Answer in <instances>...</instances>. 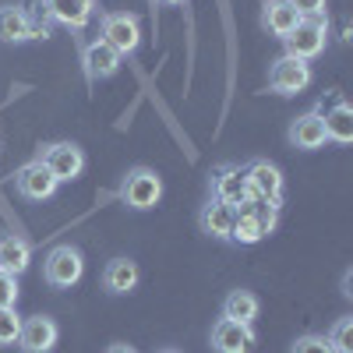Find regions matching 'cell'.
<instances>
[{"label": "cell", "instance_id": "1", "mask_svg": "<svg viewBox=\"0 0 353 353\" xmlns=\"http://www.w3.org/2000/svg\"><path fill=\"white\" fill-rule=\"evenodd\" d=\"M276 219H279V209H272L269 201L248 198L241 209H237V219H233L230 244H244V248H248V244L265 241V237L276 230Z\"/></svg>", "mask_w": 353, "mask_h": 353}, {"label": "cell", "instance_id": "2", "mask_svg": "<svg viewBox=\"0 0 353 353\" xmlns=\"http://www.w3.org/2000/svg\"><path fill=\"white\" fill-rule=\"evenodd\" d=\"M159 198H163V181H159L156 170H149V166L128 170V176L121 181V201L128 205V209L149 212V209L159 205Z\"/></svg>", "mask_w": 353, "mask_h": 353}, {"label": "cell", "instance_id": "3", "mask_svg": "<svg viewBox=\"0 0 353 353\" xmlns=\"http://www.w3.org/2000/svg\"><path fill=\"white\" fill-rule=\"evenodd\" d=\"M81 276H85V258L74 244H57L43 258V279L53 290H71Z\"/></svg>", "mask_w": 353, "mask_h": 353}, {"label": "cell", "instance_id": "4", "mask_svg": "<svg viewBox=\"0 0 353 353\" xmlns=\"http://www.w3.org/2000/svg\"><path fill=\"white\" fill-rule=\"evenodd\" d=\"M283 43H286V57L314 61V57H321L329 46V18H301V25L293 28Z\"/></svg>", "mask_w": 353, "mask_h": 353}, {"label": "cell", "instance_id": "5", "mask_svg": "<svg viewBox=\"0 0 353 353\" xmlns=\"http://www.w3.org/2000/svg\"><path fill=\"white\" fill-rule=\"evenodd\" d=\"M99 32H103L99 39L106 46H113L121 57H131L141 46V21L131 11H110V14H103Z\"/></svg>", "mask_w": 353, "mask_h": 353}, {"label": "cell", "instance_id": "6", "mask_svg": "<svg viewBox=\"0 0 353 353\" xmlns=\"http://www.w3.org/2000/svg\"><path fill=\"white\" fill-rule=\"evenodd\" d=\"M311 64L307 61H297V57H279V61L269 68V88H272V92L276 96H301L304 92V88L311 85Z\"/></svg>", "mask_w": 353, "mask_h": 353}, {"label": "cell", "instance_id": "7", "mask_svg": "<svg viewBox=\"0 0 353 353\" xmlns=\"http://www.w3.org/2000/svg\"><path fill=\"white\" fill-rule=\"evenodd\" d=\"M244 176H248V191L251 198L258 201H269L272 209L283 205V170L269 159H254L244 166Z\"/></svg>", "mask_w": 353, "mask_h": 353}, {"label": "cell", "instance_id": "8", "mask_svg": "<svg viewBox=\"0 0 353 353\" xmlns=\"http://www.w3.org/2000/svg\"><path fill=\"white\" fill-rule=\"evenodd\" d=\"M209 191H212V198L233 205V209H241V205L251 198L244 166H237V163H219V166H212V173H209Z\"/></svg>", "mask_w": 353, "mask_h": 353}, {"label": "cell", "instance_id": "9", "mask_svg": "<svg viewBox=\"0 0 353 353\" xmlns=\"http://www.w3.org/2000/svg\"><path fill=\"white\" fill-rule=\"evenodd\" d=\"M39 159H43V166L61 184L64 181H78L81 170H85V152H81V145H74V141H53V145H46Z\"/></svg>", "mask_w": 353, "mask_h": 353}, {"label": "cell", "instance_id": "10", "mask_svg": "<svg viewBox=\"0 0 353 353\" xmlns=\"http://www.w3.org/2000/svg\"><path fill=\"white\" fill-rule=\"evenodd\" d=\"M14 188L28 201H50L57 194V188H61V181H57V176L43 166V159H32V163H25L14 173Z\"/></svg>", "mask_w": 353, "mask_h": 353}, {"label": "cell", "instance_id": "11", "mask_svg": "<svg viewBox=\"0 0 353 353\" xmlns=\"http://www.w3.org/2000/svg\"><path fill=\"white\" fill-rule=\"evenodd\" d=\"M121 64H124V57L117 53L113 46H106L103 39L85 43V46H81V68H85L88 85H99V81L113 78L117 71H121Z\"/></svg>", "mask_w": 353, "mask_h": 353}, {"label": "cell", "instance_id": "12", "mask_svg": "<svg viewBox=\"0 0 353 353\" xmlns=\"http://www.w3.org/2000/svg\"><path fill=\"white\" fill-rule=\"evenodd\" d=\"M57 321L50 314H32V318H21V332H18V350L21 353H50L57 346Z\"/></svg>", "mask_w": 353, "mask_h": 353}, {"label": "cell", "instance_id": "13", "mask_svg": "<svg viewBox=\"0 0 353 353\" xmlns=\"http://www.w3.org/2000/svg\"><path fill=\"white\" fill-rule=\"evenodd\" d=\"M209 343H212L216 353H251L258 336H254V325H241V321L219 318L209 332Z\"/></svg>", "mask_w": 353, "mask_h": 353}, {"label": "cell", "instance_id": "14", "mask_svg": "<svg viewBox=\"0 0 353 353\" xmlns=\"http://www.w3.org/2000/svg\"><path fill=\"white\" fill-rule=\"evenodd\" d=\"M286 138H290L293 149H301V152H314V149H321V145L329 141L325 124H321V113H318V110H307V113H301V117H293Z\"/></svg>", "mask_w": 353, "mask_h": 353}, {"label": "cell", "instance_id": "15", "mask_svg": "<svg viewBox=\"0 0 353 353\" xmlns=\"http://www.w3.org/2000/svg\"><path fill=\"white\" fill-rule=\"evenodd\" d=\"M233 219H237V209L219 198H209L201 205V212H198V226L205 237H212V241H230V230H233Z\"/></svg>", "mask_w": 353, "mask_h": 353}, {"label": "cell", "instance_id": "16", "mask_svg": "<svg viewBox=\"0 0 353 353\" xmlns=\"http://www.w3.org/2000/svg\"><path fill=\"white\" fill-rule=\"evenodd\" d=\"M43 8L50 14V21L57 25H68L74 32L92 21V11H96V0H43Z\"/></svg>", "mask_w": 353, "mask_h": 353}, {"label": "cell", "instance_id": "17", "mask_svg": "<svg viewBox=\"0 0 353 353\" xmlns=\"http://www.w3.org/2000/svg\"><path fill=\"white\" fill-rule=\"evenodd\" d=\"M141 279V269H138V261L131 258H113L106 261V269H103V290L110 293V297H124V293H131Z\"/></svg>", "mask_w": 353, "mask_h": 353}, {"label": "cell", "instance_id": "18", "mask_svg": "<svg viewBox=\"0 0 353 353\" xmlns=\"http://www.w3.org/2000/svg\"><path fill=\"white\" fill-rule=\"evenodd\" d=\"M297 25H301V14L293 11L290 0H265V8H261V28L269 36L286 39Z\"/></svg>", "mask_w": 353, "mask_h": 353}, {"label": "cell", "instance_id": "19", "mask_svg": "<svg viewBox=\"0 0 353 353\" xmlns=\"http://www.w3.org/2000/svg\"><path fill=\"white\" fill-rule=\"evenodd\" d=\"M318 113H321V124H325L329 141H339V145H350L353 141V110H350L346 99H336L329 110L321 106Z\"/></svg>", "mask_w": 353, "mask_h": 353}, {"label": "cell", "instance_id": "20", "mask_svg": "<svg viewBox=\"0 0 353 353\" xmlns=\"http://www.w3.org/2000/svg\"><path fill=\"white\" fill-rule=\"evenodd\" d=\"M28 261H32V244L25 237H0V272H11V276H21L28 269Z\"/></svg>", "mask_w": 353, "mask_h": 353}, {"label": "cell", "instance_id": "21", "mask_svg": "<svg viewBox=\"0 0 353 353\" xmlns=\"http://www.w3.org/2000/svg\"><path fill=\"white\" fill-rule=\"evenodd\" d=\"M258 311H261V301H258V293H251V290H230L226 301H223V318L241 321V325H254Z\"/></svg>", "mask_w": 353, "mask_h": 353}, {"label": "cell", "instance_id": "22", "mask_svg": "<svg viewBox=\"0 0 353 353\" xmlns=\"http://www.w3.org/2000/svg\"><path fill=\"white\" fill-rule=\"evenodd\" d=\"M32 28H28V14L18 4H4L0 8V43H28Z\"/></svg>", "mask_w": 353, "mask_h": 353}, {"label": "cell", "instance_id": "23", "mask_svg": "<svg viewBox=\"0 0 353 353\" xmlns=\"http://www.w3.org/2000/svg\"><path fill=\"white\" fill-rule=\"evenodd\" d=\"M329 346L336 350V353H353V314H343V318H336V325L329 329Z\"/></svg>", "mask_w": 353, "mask_h": 353}, {"label": "cell", "instance_id": "24", "mask_svg": "<svg viewBox=\"0 0 353 353\" xmlns=\"http://www.w3.org/2000/svg\"><path fill=\"white\" fill-rule=\"evenodd\" d=\"M21 332V314L14 307H0V346H14Z\"/></svg>", "mask_w": 353, "mask_h": 353}, {"label": "cell", "instance_id": "25", "mask_svg": "<svg viewBox=\"0 0 353 353\" xmlns=\"http://www.w3.org/2000/svg\"><path fill=\"white\" fill-rule=\"evenodd\" d=\"M290 353H336V350L329 346V339H325V336L307 332V336H301V339H293Z\"/></svg>", "mask_w": 353, "mask_h": 353}, {"label": "cell", "instance_id": "26", "mask_svg": "<svg viewBox=\"0 0 353 353\" xmlns=\"http://www.w3.org/2000/svg\"><path fill=\"white\" fill-rule=\"evenodd\" d=\"M301 18H329V0H290Z\"/></svg>", "mask_w": 353, "mask_h": 353}, {"label": "cell", "instance_id": "27", "mask_svg": "<svg viewBox=\"0 0 353 353\" xmlns=\"http://www.w3.org/2000/svg\"><path fill=\"white\" fill-rule=\"evenodd\" d=\"M18 304V276L0 272V307H14Z\"/></svg>", "mask_w": 353, "mask_h": 353}, {"label": "cell", "instance_id": "28", "mask_svg": "<svg viewBox=\"0 0 353 353\" xmlns=\"http://www.w3.org/2000/svg\"><path fill=\"white\" fill-rule=\"evenodd\" d=\"M106 353H138V350H134L131 343H110V346H106Z\"/></svg>", "mask_w": 353, "mask_h": 353}, {"label": "cell", "instance_id": "29", "mask_svg": "<svg viewBox=\"0 0 353 353\" xmlns=\"http://www.w3.org/2000/svg\"><path fill=\"white\" fill-rule=\"evenodd\" d=\"M350 286H353V276L346 272V276H343V293H346V297H353V290H350Z\"/></svg>", "mask_w": 353, "mask_h": 353}, {"label": "cell", "instance_id": "30", "mask_svg": "<svg viewBox=\"0 0 353 353\" xmlns=\"http://www.w3.org/2000/svg\"><path fill=\"white\" fill-rule=\"evenodd\" d=\"M159 4H184V0H159Z\"/></svg>", "mask_w": 353, "mask_h": 353}, {"label": "cell", "instance_id": "31", "mask_svg": "<svg viewBox=\"0 0 353 353\" xmlns=\"http://www.w3.org/2000/svg\"><path fill=\"white\" fill-rule=\"evenodd\" d=\"M159 353H181V350H159Z\"/></svg>", "mask_w": 353, "mask_h": 353}]
</instances>
